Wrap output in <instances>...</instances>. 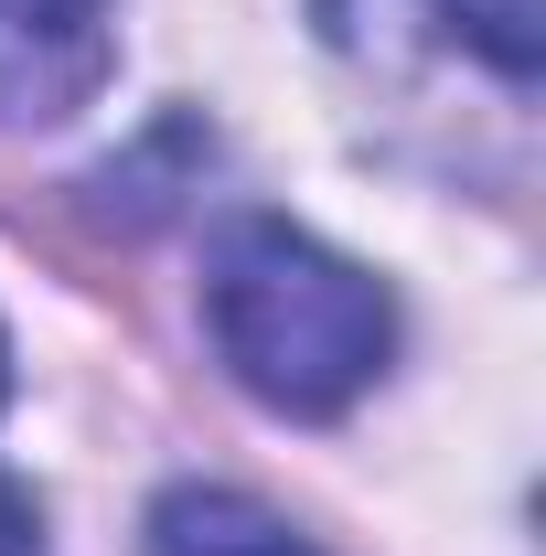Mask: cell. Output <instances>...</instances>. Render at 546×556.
<instances>
[{
  "label": "cell",
  "mask_w": 546,
  "mask_h": 556,
  "mask_svg": "<svg viewBox=\"0 0 546 556\" xmlns=\"http://www.w3.org/2000/svg\"><path fill=\"white\" fill-rule=\"evenodd\" d=\"M204 332L258 407L343 417L397 353V300L375 289V268L333 257L322 236L278 214H236L204 247Z\"/></svg>",
  "instance_id": "cell-1"
},
{
  "label": "cell",
  "mask_w": 546,
  "mask_h": 556,
  "mask_svg": "<svg viewBox=\"0 0 546 556\" xmlns=\"http://www.w3.org/2000/svg\"><path fill=\"white\" fill-rule=\"evenodd\" d=\"M119 65V0H0V129H65Z\"/></svg>",
  "instance_id": "cell-2"
},
{
  "label": "cell",
  "mask_w": 546,
  "mask_h": 556,
  "mask_svg": "<svg viewBox=\"0 0 546 556\" xmlns=\"http://www.w3.org/2000/svg\"><path fill=\"white\" fill-rule=\"evenodd\" d=\"M150 556H322V546L289 535L269 503H247V492L183 482V492L150 503Z\"/></svg>",
  "instance_id": "cell-3"
},
{
  "label": "cell",
  "mask_w": 546,
  "mask_h": 556,
  "mask_svg": "<svg viewBox=\"0 0 546 556\" xmlns=\"http://www.w3.org/2000/svg\"><path fill=\"white\" fill-rule=\"evenodd\" d=\"M450 33H461L493 75H514V86L546 65V0H450Z\"/></svg>",
  "instance_id": "cell-4"
},
{
  "label": "cell",
  "mask_w": 546,
  "mask_h": 556,
  "mask_svg": "<svg viewBox=\"0 0 546 556\" xmlns=\"http://www.w3.org/2000/svg\"><path fill=\"white\" fill-rule=\"evenodd\" d=\"M0 556H44V503L0 471Z\"/></svg>",
  "instance_id": "cell-5"
},
{
  "label": "cell",
  "mask_w": 546,
  "mask_h": 556,
  "mask_svg": "<svg viewBox=\"0 0 546 556\" xmlns=\"http://www.w3.org/2000/svg\"><path fill=\"white\" fill-rule=\"evenodd\" d=\"M0 396H11V343H0Z\"/></svg>",
  "instance_id": "cell-6"
}]
</instances>
